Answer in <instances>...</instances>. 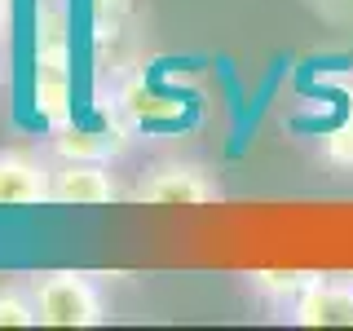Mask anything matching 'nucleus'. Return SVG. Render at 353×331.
I'll list each match as a JSON object with an SVG mask.
<instances>
[{"label":"nucleus","instance_id":"nucleus-8","mask_svg":"<svg viewBox=\"0 0 353 331\" xmlns=\"http://www.w3.org/2000/svg\"><path fill=\"white\" fill-rule=\"evenodd\" d=\"M309 279H314L309 270H252L248 274V287H252L256 301L274 305V309H292L296 296L309 287Z\"/></svg>","mask_w":353,"mask_h":331},{"label":"nucleus","instance_id":"nucleus-7","mask_svg":"<svg viewBox=\"0 0 353 331\" xmlns=\"http://www.w3.org/2000/svg\"><path fill=\"white\" fill-rule=\"evenodd\" d=\"M124 194L110 172V163H88V159H53V203L71 208H97L115 203Z\"/></svg>","mask_w":353,"mask_h":331},{"label":"nucleus","instance_id":"nucleus-5","mask_svg":"<svg viewBox=\"0 0 353 331\" xmlns=\"http://www.w3.org/2000/svg\"><path fill=\"white\" fill-rule=\"evenodd\" d=\"M128 150L124 124H66L49 128V154L53 159H88V163H115Z\"/></svg>","mask_w":353,"mask_h":331},{"label":"nucleus","instance_id":"nucleus-4","mask_svg":"<svg viewBox=\"0 0 353 331\" xmlns=\"http://www.w3.org/2000/svg\"><path fill=\"white\" fill-rule=\"evenodd\" d=\"M53 203V163L36 150L0 146V208Z\"/></svg>","mask_w":353,"mask_h":331},{"label":"nucleus","instance_id":"nucleus-12","mask_svg":"<svg viewBox=\"0 0 353 331\" xmlns=\"http://www.w3.org/2000/svg\"><path fill=\"white\" fill-rule=\"evenodd\" d=\"M349 279H353V274H349Z\"/></svg>","mask_w":353,"mask_h":331},{"label":"nucleus","instance_id":"nucleus-6","mask_svg":"<svg viewBox=\"0 0 353 331\" xmlns=\"http://www.w3.org/2000/svg\"><path fill=\"white\" fill-rule=\"evenodd\" d=\"M296 327H353V279L314 274L309 287L287 309Z\"/></svg>","mask_w":353,"mask_h":331},{"label":"nucleus","instance_id":"nucleus-10","mask_svg":"<svg viewBox=\"0 0 353 331\" xmlns=\"http://www.w3.org/2000/svg\"><path fill=\"white\" fill-rule=\"evenodd\" d=\"M323 154H327V163H336V168H353V115H345L323 137Z\"/></svg>","mask_w":353,"mask_h":331},{"label":"nucleus","instance_id":"nucleus-1","mask_svg":"<svg viewBox=\"0 0 353 331\" xmlns=\"http://www.w3.org/2000/svg\"><path fill=\"white\" fill-rule=\"evenodd\" d=\"M31 102L49 128L75 119L71 88V14L62 0L36 5V71H31Z\"/></svg>","mask_w":353,"mask_h":331},{"label":"nucleus","instance_id":"nucleus-3","mask_svg":"<svg viewBox=\"0 0 353 331\" xmlns=\"http://www.w3.org/2000/svg\"><path fill=\"white\" fill-rule=\"evenodd\" d=\"M128 194L150 208H203L221 199V181L194 159H159L141 172Z\"/></svg>","mask_w":353,"mask_h":331},{"label":"nucleus","instance_id":"nucleus-9","mask_svg":"<svg viewBox=\"0 0 353 331\" xmlns=\"http://www.w3.org/2000/svg\"><path fill=\"white\" fill-rule=\"evenodd\" d=\"M36 301L27 283H0V327H36Z\"/></svg>","mask_w":353,"mask_h":331},{"label":"nucleus","instance_id":"nucleus-11","mask_svg":"<svg viewBox=\"0 0 353 331\" xmlns=\"http://www.w3.org/2000/svg\"><path fill=\"white\" fill-rule=\"evenodd\" d=\"M14 27H18V0H0V49H9Z\"/></svg>","mask_w":353,"mask_h":331},{"label":"nucleus","instance_id":"nucleus-2","mask_svg":"<svg viewBox=\"0 0 353 331\" xmlns=\"http://www.w3.org/2000/svg\"><path fill=\"white\" fill-rule=\"evenodd\" d=\"M40 327H102L106 301L93 274L84 270H44L27 279Z\"/></svg>","mask_w":353,"mask_h":331}]
</instances>
